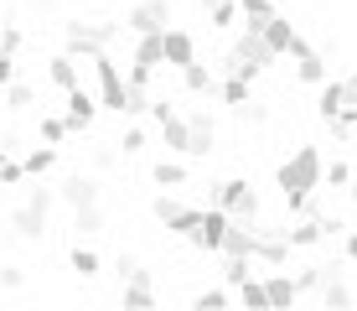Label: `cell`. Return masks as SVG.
<instances>
[{
	"mask_svg": "<svg viewBox=\"0 0 357 311\" xmlns=\"http://www.w3.org/2000/svg\"><path fill=\"white\" fill-rule=\"evenodd\" d=\"M0 6H6V0H0Z\"/></svg>",
	"mask_w": 357,
	"mask_h": 311,
	"instance_id": "db71d44e",
	"label": "cell"
},
{
	"mask_svg": "<svg viewBox=\"0 0 357 311\" xmlns=\"http://www.w3.org/2000/svg\"><path fill=\"white\" fill-rule=\"evenodd\" d=\"M290 239H285V229H264V223H254V259H259L264 270H275V265H290Z\"/></svg>",
	"mask_w": 357,
	"mask_h": 311,
	"instance_id": "8fae6325",
	"label": "cell"
},
{
	"mask_svg": "<svg viewBox=\"0 0 357 311\" xmlns=\"http://www.w3.org/2000/svg\"><path fill=\"white\" fill-rule=\"evenodd\" d=\"M223 254H249V259H254V223H228Z\"/></svg>",
	"mask_w": 357,
	"mask_h": 311,
	"instance_id": "d4e9b609",
	"label": "cell"
},
{
	"mask_svg": "<svg viewBox=\"0 0 357 311\" xmlns=\"http://www.w3.org/2000/svg\"><path fill=\"white\" fill-rule=\"evenodd\" d=\"M213 208H223L233 223H259V192L249 187V177L213 182Z\"/></svg>",
	"mask_w": 357,
	"mask_h": 311,
	"instance_id": "277c9868",
	"label": "cell"
},
{
	"mask_svg": "<svg viewBox=\"0 0 357 311\" xmlns=\"http://www.w3.org/2000/svg\"><path fill=\"white\" fill-rule=\"evenodd\" d=\"M68 135H73L68 115H42V140H47V145H63Z\"/></svg>",
	"mask_w": 357,
	"mask_h": 311,
	"instance_id": "836d02e7",
	"label": "cell"
},
{
	"mask_svg": "<svg viewBox=\"0 0 357 311\" xmlns=\"http://www.w3.org/2000/svg\"><path fill=\"white\" fill-rule=\"evenodd\" d=\"M352 182V166H347V161H331V166H326V187H347Z\"/></svg>",
	"mask_w": 357,
	"mask_h": 311,
	"instance_id": "bcb514c9",
	"label": "cell"
},
{
	"mask_svg": "<svg viewBox=\"0 0 357 311\" xmlns=\"http://www.w3.org/2000/svg\"><path fill=\"white\" fill-rule=\"evenodd\" d=\"M233 21H238V0H218V6L207 10V27H218V31H228Z\"/></svg>",
	"mask_w": 357,
	"mask_h": 311,
	"instance_id": "74e56055",
	"label": "cell"
},
{
	"mask_svg": "<svg viewBox=\"0 0 357 311\" xmlns=\"http://www.w3.org/2000/svg\"><path fill=\"white\" fill-rule=\"evenodd\" d=\"M31 99H36V89L31 83H6V89H0V109H10V115H21V109H31Z\"/></svg>",
	"mask_w": 357,
	"mask_h": 311,
	"instance_id": "f546056e",
	"label": "cell"
},
{
	"mask_svg": "<svg viewBox=\"0 0 357 311\" xmlns=\"http://www.w3.org/2000/svg\"><path fill=\"white\" fill-rule=\"evenodd\" d=\"M275 187H280V197H285V213H290V218L321 213V203H316V187H326V156L316 151V145H301L290 161H280Z\"/></svg>",
	"mask_w": 357,
	"mask_h": 311,
	"instance_id": "6da1fadb",
	"label": "cell"
},
{
	"mask_svg": "<svg viewBox=\"0 0 357 311\" xmlns=\"http://www.w3.org/2000/svg\"><path fill=\"white\" fill-rule=\"evenodd\" d=\"M347 197H352V203H357V171H352V182H347Z\"/></svg>",
	"mask_w": 357,
	"mask_h": 311,
	"instance_id": "816d5d0a",
	"label": "cell"
},
{
	"mask_svg": "<svg viewBox=\"0 0 357 311\" xmlns=\"http://www.w3.org/2000/svg\"><path fill=\"white\" fill-rule=\"evenodd\" d=\"M21 166H26V177H47V171L57 166V151H52V145H36V151L21 156Z\"/></svg>",
	"mask_w": 357,
	"mask_h": 311,
	"instance_id": "1f68e13d",
	"label": "cell"
},
{
	"mask_svg": "<svg viewBox=\"0 0 357 311\" xmlns=\"http://www.w3.org/2000/svg\"><path fill=\"white\" fill-rule=\"evenodd\" d=\"M187 124H192L187 161H207V156L218 151V124H213V115H207V109H192V115H187Z\"/></svg>",
	"mask_w": 357,
	"mask_h": 311,
	"instance_id": "4fadbf2b",
	"label": "cell"
},
{
	"mask_svg": "<svg viewBox=\"0 0 357 311\" xmlns=\"http://www.w3.org/2000/svg\"><path fill=\"white\" fill-rule=\"evenodd\" d=\"M275 16H280V10H275V0H238V21H243L249 31H264Z\"/></svg>",
	"mask_w": 357,
	"mask_h": 311,
	"instance_id": "603a6c76",
	"label": "cell"
},
{
	"mask_svg": "<svg viewBox=\"0 0 357 311\" xmlns=\"http://www.w3.org/2000/svg\"><path fill=\"white\" fill-rule=\"evenodd\" d=\"M63 99H68V124H73V135H78V130H89V124H93V115L104 109V104H93V99L83 94V83H78V89H68Z\"/></svg>",
	"mask_w": 357,
	"mask_h": 311,
	"instance_id": "d6986e66",
	"label": "cell"
},
{
	"mask_svg": "<svg viewBox=\"0 0 357 311\" xmlns=\"http://www.w3.org/2000/svg\"><path fill=\"white\" fill-rule=\"evenodd\" d=\"M0 285H6V291H21V285H26V270L21 265H0Z\"/></svg>",
	"mask_w": 357,
	"mask_h": 311,
	"instance_id": "f6af8a7d",
	"label": "cell"
},
{
	"mask_svg": "<svg viewBox=\"0 0 357 311\" xmlns=\"http://www.w3.org/2000/svg\"><path fill=\"white\" fill-rule=\"evenodd\" d=\"M0 52H6V47H0Z\"/></svg>",
	"mask_w": 357,
	"mask_h": 311,
	"instance_id": "f5cc1de1",
	"label": "cell"
},
{
	"mask_svg": "<svg viewBox=\"0 0 357 311\" xmlns=\"http://www.w3.org/2000/svg\"><path fill=\"white\" fill-rule=\"evenodd\" d=\"M228 73H238V78H259V73H269L275 68V52H269V42H264V31H249L243 27V36L228 47V62H223Z\"/></svg>",
	"mask_w": 357,
	"mask_h": 311,
	"instance_id": "3957f363",
	"label": "cell"
},
{
	"mask_svg": "<svg viewBox=\"0 0 357 311\" xmlns=\"http://www.w3.org/2000/svg\"><path fill=\"white\" fill-rule=\"evenodd\" d=\"M321 233H326V244H337L342 233H347V223H342V218H331V213H321Z\"/></svg>",
	"mask_w": 357,
	"mask_h": 311,
	"instance_id": "7dc6e473",
	"label": "cell"
},
{
	"mask_svg": "<svg viewBox=\"0 0 357 311\" xmlns=\"http://www.w3.org/2000/svg\"><path fill=\"white\" fill-rule=\"evenodd\" d=\"M218 99L238 109V104H249V99H254V83H249V78H238V73H228V78L218 83Z\"/></svg>",
	"mask_w": 357,
	"mask_h": 311,
	"instance_id": "83f0119b",
	"label": "cell"
},
{
	"mask_svg": "<svg viewBox=\"0 0 357 311\" xmlns=\"http://www.w3.org/2000/svg\"><path fill=\"white\" fill-rule=\"evenodd\" d=\"M264 42H269V52H275V57H285V52L295 57V52H305V47H311V42H305V36L295 31L285 16H275V21L264 27Z\"/></svg>",
	"mask_w": 357,
	"mask_h": 311,
	"instance_id": "5bb4252c",
	"label": "cell"
},
{
	"mask_svg": "<svg viewBox=\"0 0 357 311\" xmlns=\"http://www.w3.org/2000/svg\"><path fill=\"white\" fill-rule=\"evenodd\" d=\"M342 104H347V78H326L321 89H316V115H321V120H331Z\"/></svg>",
	"mask_w": 357,
	"mask_h": 311,
	"instance_id": "7402d4cb",
	"label": "cell"
},
{
	"mask_svg": "<svg viewBox=\"0 0 357 311\" xmlns=\"http://www.w3.org/2000/svg\"><path fill=\"white\" fill-rule=\"evenodd\" d=\"M342 275H347V270H342L337 259H331V265H326V280H321V291H316L326 311H331V306H352V301H357V291H352V285L342 280Z\"/></svg>",
	"mask_w": 357,
	"mask_h": 311,
	"instance_id": "e0dca14e",
	"label": "cell"
},
{
	"mask_svg": "<svg viewBox=\"0 0 357 311\" xmlns=\"http://www.w3.org/2000/svg\"><path fill=\"white\" fill-rule=\"evenodd\" d=\"M151 182L166 187V192H171V187H187V166H181V161H171V156H161V161L151 166Z\"/></svg>",
	"mask_w": 357,
	"mask_h": 311,
	"instance_id": "484cf974",
	"label": "cell"
},
{
	"mask_svg": "<svg viewBox=\"0 0 357 311\" xmlns=\"http://www.w3.org/2000/svg\"><path fill=\"white\" fill-rule=\"evenodd\" d=\"M52 203H57L52 187H26V197H21L16 213H10V229H16V239H21V244H42L47 218H52Z\"/></svg>",
	"mask_w": 357,
	"mask_h": 311,
	"instance_id": "7a4b0ae2",
	"label": "cell"
},
{
	"mask_svg": "<svg viewBox=\"0 0 357 311\" xmlns=\"http://www.w3.org/2000/svg\"><path fill=\"white\" fill-rule=\"evenodd\" d=\"M125 78H130V89H151L155 68H151V62H135V57H130V73H125Z\"/></svg>",
	"mask_w": 357,
	"mask_h": 311,
	"instance_id": "b9f144b4",
	"label": "cell"
},
{
	"mask_svg": "<svg viewBox=\"0 0 357 311\" xmlns=\"http://www.w3.org/2000/svg\"><path fill=\"white\" fill-rule=\"evenodd\" d=\"M295 78L311 83V89H321V83L331 78V68H326V57L316 52V47H305V52H295Z\"/></svg>",
	"mask_w": 357,
	"mask_h": 311,
	"instance_id": "ffe728a7",
	"label": "cell"
},
{
	"mask_svg": "<svg viewBox=\"0 0 357 311\" xmlns=\"http://www.w3.org/2000/svg\"><path fill=\"white\" fill-rule=\"evenodd\" d=\"M16 83V52H0V89Z\"/></svg>",
	"mask_w": 357,
	"mask_h": 311,
	"instance_id": "c3c4849f",
	"label": "cell"
},
{
	"mask_svg": "<svg viewBox=\"0 0 357 311\" xmlns=\"http://www.w3.org/2000/svg\"><path fill=\"white\" fill-rule=\"evenodd\" d=\"M21 182H26V166H21V161L0 145V187H21Z\"/></svg>",
	"mask_w": 357,
	"mask_h": 311,
	"instance_id": "d590c367",
	"label": "cell"
},
{
	"mask_svg": "<svg viewBox=\"0 0 357 311\" xmlns=\"http://www.w3.org/2000/svg\"><path fill=\"white\" fill-rule=\"evenodd\" d=\"M135 62H151V68H161V62H166V31L135 36Z\"/></svg>",
	"mask_w": 357,
	"mask_h": 311,
	"instance_id": "cb8c5ba5",
	"label": "cell"
},
{
	"mask_svg": "<svg viewBox=\"0 0 357 311\" xmlns=\"http://www.w3.org/2000/svg\"><path fill=\"white\" fill-rule=\"evenodd\" d=\"M21 42H26V36H21L16 21H0V47H6V52H21Z\"/></svg>",
	"mask_w": 357,
	"mask_h": 311,
	"instance_id": "7bdbcfd3",
	"label": "cell"
},
{
	"mask_svg": "<svg viewBox=\"0 0 357 311\" xmlns=\"http://www.w3.org/2000/svg\"><path fill=\"white\" fill-rule=\"evenodd\" d=\"M125 27H130V36L166 31L171 27V0H135V6L125 10Z\"/></svg>",
	"mask_w": 357,
	"mask_h": 311,
	"instance_id": "30bf717a",
	"label": "cell"
},
{
	"mask_svg": "<svg viewBox=\"0 0 357 311\" xmlns=\"http://www.w3.org/2000/svg\"><path fill=\"white\" fill-rule=\"evenodd\" d=\"M119 301H125V306H155V301H161V291H155V280H151V270H135V275H125V291H119Z\"/></svg>",
	"mask_w": 357,
	"mask_h": 311,
	"instance_id": "2e32d148",
	"label": "cell"
},
{
	"mask_svg": "<svg viewBox=\"0 0 357 311\" xmlns=\"http://www.w3.org/2000/svg\"><path fill=\"white\" fill-rule=\"evenodd\" d=\"M47 83H52V89H78V57L73 52H57L52 62H47Z\"/></svg>",
	"mask_w": 357,
	"mask_h": 311,
	"instance_id": "44dd1931",
	"label": "cell"
},
{
	"mask_svg": "<svg viewBox=\"0 0 357 311\" xmlns=\"http://www.w3.org/2000/svg\"><path fill=\"white\" fill-rule=\"evenodd\" d=\"M249 265H254L249 254H223V285H233V291H238V285H243V280L254 275Z\"/></svg>",
	"mask_w": 357,
	"mask_h": 311,
	"instance_id": "d6a6232c",
	"label": "cell"
},
{
	"mask_svg": "<svg viewBox=\"0 0 357 311\" xmlns=\"http://www.w3.org/2000/svg\"><path fill=\"white\" fill-rule=\"evenodd\" d=\"M228 213L223 208H202V213H197V229L187 233V244L192 249H202V254H223V233H228Z\"/></svg>",
	"mask_w": 357,
	"mask_h": 311,
	"instance_id": "9c48e42d",
	"label": "cell"
},
{
	"mask_svg": "<svg viewBox=\"0 0 357 311\" xmlns=\"http://www.w3.org/2000/svg\"><path fill=\"white\" fill-rule=\"evenodd\" d=\"M181 89L202 99V94H218V78H213V73L202 68V62H192V68H181Z\"/></svg>",
	"mask_w": 357,
	"mask_h": 311,
	"instance_id": "4316f807",
	"label": "cell"
},
{
	"mask_svg": "<svg viewBox=\"0 0 357 311\" xmlns=\"http://www.w3.org/2000/svg\"><path fill=\"white\" fill-rule=\"evenodd\" d=\"M114 42H119V21H68V52L73 57L109 52Z\"/></svg>",
	"mask_w": 357,
	"mask_h": 311,
	"instance_id": "8992f818",
	"label": "cell"
},
{
	"mask_svg": "<svg viewBox=\"0 0 357 311\" xmlns=\"http://www.w3.org/2000/svg\"><path fill=\"white\" fill-rule=\"evenodd\" d=\"M57 197H63L73 213H83V208H104V187H98V177H89V171H73V177L57 187Z\"/></svg>",
	"mask_w": 357,
	"mask_h": 311,
	"instance_id": "7c38bea8",
	"label": "cell"
},
{
	"mask_svg": "<svg viewBox=\"0 0 357 311\" xmlns=\"http://www.w3.org/2000/svg\"><path fill=\"white\" fill-rule=\"evenodd\" d=\"M342 259H347V265H357V229L342 233Z\"/></svg>",
	"mask_w": 357,
	"mask_h": 311,
	"instance_id": "681fc988",
	"label": "cell"
},
{
	"mask_svg": "<svg viewBox=\"0 0 357 311\" xmlns=\"http://www.w3.org/2000/svg\"><path fill=\"white\" fill-rule=\"evenodd\" d=\"M68 270H73V275H78V280H93V275H98V270H104V265H98V254H93V249L73 244V254H68Z\"/></svg>",
	"mask_w": 357,
	"mask_h": 311,
	"instance_id": "4dcf8cb0",
	"label": "cell"
},
{
	"mask_svg": "<svg viewBox=\"0 0 357 311\" xmlns=\"http://www.w3.org/2000/svg\"><path fill=\"white\" fill-rule=\"evenodd\" d=\"M233 296H238V301H243V306H269V291H264V275H249V280H243V285H238V291H233Z\"/></svg>",
	"mask_w": 357,
	"mask_h": 311,
	"instance_id": "e575fe53",
	"label": "cell"
},
{
	"mask_svg": "<svg viewBox=\"0 0 357 311\" xmlns=\"http://www.w3.org/2000/svg\"><path fill=\"white\" fill-rule=\"evenodd\" d=\"M73 229H78V233H104V208H83V213H73Z\"/></svg>",
	"mask_w": 357,
	"mask_h": 311,
	"instance_id": "ab89813d",
	"label": "cell"
},
{
	"mask_svg": "<svg viewBox=\"0 0 357 311\" xmlns=\"http://www.w3.org/2000/svg\"><path fill=\"white\" fill-rule=\"evenodd\" d=\"M233 301H238V296H233V285H207V291L192 296L197 311H223V306H233Z\"/></svg>",
	"mask_w": 357,
	"mask_h": 311,
	"instance_id": "f1b7e54d",
	"label": "cell"
},
{
	"mask_svg": "<svg viewBox=\"0 0 357 311\" xmlns=\"http://www.w3.org/2000/svg\"><path fill=\"white\" fill-rule=\"evenodd\" d=\"M151 115H155V130H161V145L171 156H187V145H192V124L187 115H176V104L171 99H151Z\"/></svg>",
	"mask_w": 357,
	"mask_h": 311,
	"instance_id": "52a82bcc",
	"label": "cell"
},
{
	"mask_svg": "<svg viewBox=\"0 0 357 311\" xmlns=\"http://www.w3.org/2000/svg\"><path fill=\"white\" fill-rule=\"evenodd\" d=\"M114 161H119V145L109 140V145H93V166L98 171H114Z\"/></svg>",
	"mask_w": 357,
	"mask_h": 311,
	"instance_id": "ee69618b",
	"label": "cell"
},
{
	"mask_svg": "<svg viewBox=\"0 0 357 311\" xmlns=\"http://www.w3.org/2000/svg\"><path fill=\"white\" fill-rule=\"evenodd\" d=\"M321 280H326V265H301V270H295L301 296H316V291H321Z\"/></svg>",
	"mask_w": 357,
	"mask_h": 311,
	"instance_id": "8d00e7d4",
	"label": "cell"
},
{
	"mask_svg": "<svg viewBox=\"0 0 357 311\" xmlns=\"http://www.w3.org/2000/svg\"><path fill=\"white\" fill-rule=\"evenodd\" d=\"M264 291H269V306H295V301H301V285H295V275L285 265L264 270Z\"/></svg>",
	"mask_w": 357,
	"mask_h": 311,
	"instance_id": "ac0fdd59",
	"label": "cell"
},
{
	"mask_svg": "<svg viewBox=\"0 0 357 311\" xmlns=\"http://www.w3.org/2000/svg\"><path fill=\"white\" fill-rule=\"evenodd\" d=\"M238 120L243 124H264L269 120V104H264V99H249V104H238Z\"/></svg>",
	"mask_w": 357,
	"mask_h": 311,
	"instance_id": "60d3db41",
	"label": "cell"
},
{
	"mask_svg": "<svg viewBox=\"0 0 357 311\" xmlns=\"http://www.w3.org/2000/svg\"><path fill=\"white\" fill-rule=\"evenodd\" d=\"M114 145H119V156H140L151 140H145V130H140V124H125V135H119Z\"/></svg>",
	"mask_w": 357,
	"mask_h": 311,
	"instance_id": "f35d334b",
	"label": "cell"
},
{
	"mask_svg": "<svg viewBox=\"0 0 357 311\" xmlns=\"http://www.w3.org/2000/svg\"><path fill=\"white\" fill-rule=\"evenodd\" d=\"M197 62V36L187 27H166V68H192Z\"/></svg>",
	"mask_w": 357,
	"mask_h": 311,
	"instance_id": "9a60e30c",
	"label": "cell"
},
{
	"mask_svg": "<svg viewBox=\"0 0 357 311\" xmlns=\"http://www.w3.org/2000/svg\"><path fill=\"white\" fill-rule=\"evenodd\" d=\"M114 270H119V280H125V275H135V270H140V259H135V254H119Z\"/></svg>",
	"mask_w": 357,
	"mask_h": 311,
	"instance_id": "f907efd6",
	"label": "cell"
},
{
	"mask_svg": "<svg viewBox=\"0 0 357 311\" xmlns=\"http://www.w3.org/2000/svg\"><path fill=\"white\" fill-rule=\"evenodd\" d=\"M151 213H155V223H161L166 233L187 239V233L197 229V213H202V208H187V203H176L171 192H155V197H151Z\"/></svg>",
	"mask_w": 357,
	"mask_h": 311,
	"instance_id": "ba28073f",
	"label": "cell"
},
{
	"mask_svg": "<svg viewBox=\"0 0 357 311\" xmlns=\"http://www.w3.org/2000/svg\"><path fill=\"white\" fill-rule=\"evenodd\" d=\"M89 62H93V78H98V104H104L109 115L125 120V109H130V78L119 73L114 52H93Z\"/></svg>",
	"mask_w": 357,
	"mask_h": 311,
	"instance_id": "5b68a950",
	"label": "cell"
}]
</instances>
